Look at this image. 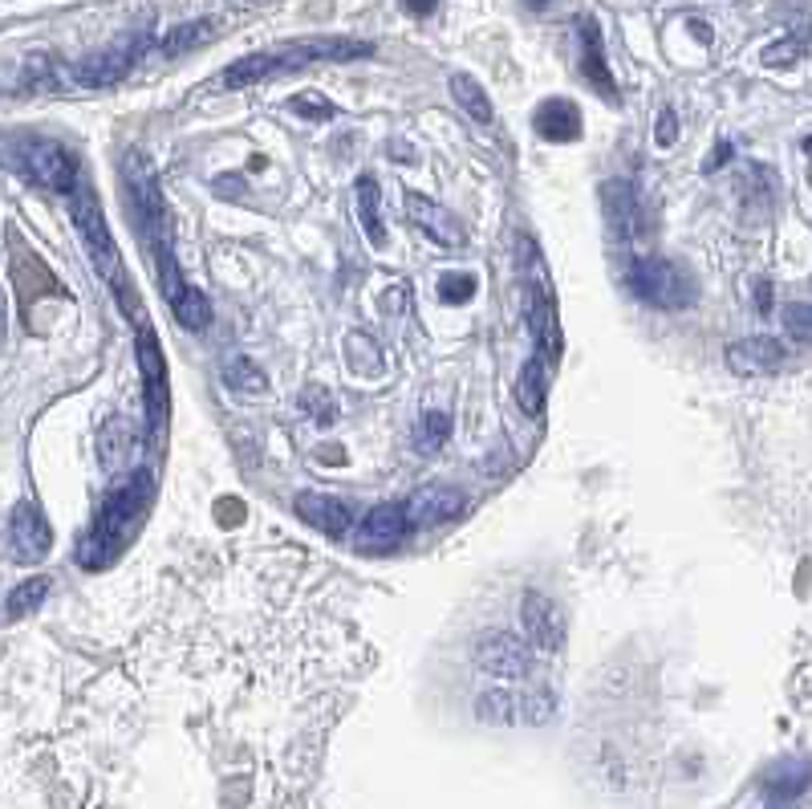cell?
Wrapping results in <instances>:
<instances>
[{
  "label": "cell",
  "mask_w": 812,
  "mask_h": 809,
  "mask_svg": "<svg viewBox=\"0 0 812 809\" xmlns=\"http://www.w3.org/2000/svg\"><path fill=\"white\" fill-rule=\"evenodd\" d=\"M273 74H285V65H281V53H249V57H240L224 70V74L215 77V86L220 90H244V86H256L264 77Z\"/></svg>",
  "instance_id": "obj_16"
},
{
  "label": "cell",
  "mask_w": 812,
  "mask_h": 809,
  "mask_svg": "<svg viewBox=\"0 0 812 809\" xmlns=\"http://www.w3.org/2000/svg\"><path fill=\"white\" fill-rule=\"evenodd\" d=\"M800 53H804V38H784V41H776V45H768L763 50V65H788V62H797Z\"/></svg>",
  "instance_id": "obj_35"
},
{
  "label": "cell",
  "mask_w": 812,
  "mask_h": 809,
  "mask_svg": "<svg viewBox=\"0 0 812 809\" xmlns=\"http://www.w3.org/2000/svg\"><path fill=\"white\" fill-rule=\"evenodd\" d=\"M150 496H155V481L150 472H135L126 484H118L106 501H102L98 517L89 525V533L77 545V561L86 569H106L114 557L123 554L126 542L135 537V529L143 525L150 508Z\"/></svg>",
  "instance_id": "obj_1"
},
{
  "label": "cell",
  "mask_w": 812,
  "mask_h": 809,
  "mask_svg": "<svg viewBox=\"0 0 812 809\" xmlns=\"http://www.w3.org/2000/svg\"><path fill=\"white\" fill-rule=\"evenodd\" d=\"M520 627H525V639L537 651L552 655V651H561L565 647V614L561 607L552 602L549 595H540V590H525L520 595Z\"/></svg>",
  "instance_id": "obj_6"
},
{
  "label": "cell",
  "mask_w": 812,
  "mask_h": 809,
  "mask_svg": "<svg viewBox=\"0 0 812 809\" xmlns=\"http://www.w3.org/2000/svg\"><path fill=\"white\" fill-rule=\"evenodd\" d=\"M220 29H224V21H215V17H203V21L179 25V29H171V33L162 38L159 53H162V57H179V53H188V50H200V45L215 41V33H220Z\"/></svg>",
  "instance_id": "obj_22"
},
{
  "label": "cell",
  "mask_w": 812,
  "mask_h": 809,
  "mask_svg": "<svg viewBox=\"0 0 812 809\" xmlns=\"http://www.w3.org/2000/svg\"><path fill=\"white\" fill-rule=\"evenodd\" d=\"M402 9L411 17H431L439 9V0H402Z\"/></svg>",
  "instance_id": "obj_38"
},
{
  "label": "cell",
  "mask_w": 812,
  "mask_h": 809,
  "mask_svg": "<svg viewBox=\"0 0 812 809\" xmlns=\"http://www.w3.org/2000/svg\"><path fill=\"white\" fill-rule=\"evenodd\" d=\"M407 220H411L414 228H423L426 237L435 244H443V249H463V228L460 220L443 208V203H435L431 196H419V191H407Z\"/></svg>",
  "instance_id": "obj_12"
},
{
  "label": "cell",
  "mask_w": 812,
  "mask_h": 809,
  "mask_svg": "<svg viewBox=\"0 0 812 809\" xmlns=\"http://www.w3.org/2000/svg\"><path fill=\"white\" fill-rule=\"evenodd\" d=\"M552 712H557V704H552V696H545V692H537V696H525L520 700V716H525V724H549Z\"/></svg>",
  "instance_id": "obj_34"
},
{
  "label": "cell",
  "mask_w": 812,
  "mask_h": 809,
  "mask_svg": "<svg viewBox=\"0 0 812 809\" xmlns=\"http://www.w3.org/2000/svg\"><path fill=\"white\" fill-rule=\"evenodd\" d=\"M520 700H525V696H513L508 687H492V692H479V696H475V721L500 724V728H508V724L525 721V716H520Z\"/></svg>",
  "instance_id": "obj_23"
},
{
  "label": "cell",
  "mask_w": 812,
  "mask_h": 809,
  "mask_svg": "<svg viewBox=\"0 0 812 809\" xmlns=\"http://www.w3.org/2000/svg\"><path fill=\"white\" fill-rule=\"evenodd\" d=\"M70 212H74L77 228H82V237H86V249H89V261L98 265V273L106 281H118V249H114V237L110 228H106V216H102L98 200H94V191L89 188H74L70 196Z\"/></svg>",
  "instance_id": "obj_3"
},
{
  "label": "cell",
  "mask_w": 812,
  "mask_h": 809,
  "mask_svg": "<svg viewBox=\"0 0 812 809\" xmlns=\"http://www.w3.org/2000/svg\"><path fill=\"white\" fill-rule=\"evenodd\" d=\"M9 549H13L17 561H41V557L53 549V529L50 521L41 517L38 505H17L13 517H9Z\"/></svg>",
  "instance_id": "obj_9"
},
{
  "label": "cell",
  "mask_w": 812,
  "mask_h": 809,
  "mask_svg": "<svg viewBox=\"0 0 812 809\" xmlns=\"http://www.w3.org/2000/svg\"><path fill=\"white\" fill-rule=\"evenodd\" d=\"M537 135L549 143H573L581 135V114L569 98H549L540 102L537 111Z\"/></svg>",
  "instance_id": "obj_15"
},
{
  "label": "cell",
  "mask_w": 812,
  "mask_h": 809,
  "mask_svg": "<svg viewBox=\"0 0 812 809\" xmlns=\"http://www.w3.org/2000/svg\"><path fill=\"white\" fill-rule=\"evenodd\" d=\"M126 452H130V428H126V419L123 416L106 419L98 431V464L106 472H118L126 464Z\"/></svg>",
  "instance_id": "obj_24"
},
{
  "label": "cell",
  "mask_w": 812,
  "mask_h": 809,
  "mask_svg": "<svg viewBox=\"0 0 812 809\" xmlns=\"http://www.w3.org/2000/svg\"><path fill=\"white\" fill-rule=\"evenodd\" d=\"M346 367L358 375V379H382V370H387V358H382V346H378L370 334L362 329H354L350 338H346Z\"/></svg>",
  "instance_id": "obj_19"
},
{
  "label": "cell",
  "mask_w": 812,
  "mask_h": 809,
  "mask_svg": "<svg viewBox=\"0 0 812 809\" xmlns=\"http://www.w3.org/2000/svg\"><path fill=\"white\" fill-rule=\"evenodd\" d=\"M460 508H463L460 488H451V484H423L407 501V525L411 529H435V525L455 517Z\"/></svg>",
  "instance_id": "obj_10"
},
{
  "label": "cell",
  "mask_w": 812,
  "mask_h": 809,
  "mask_svg": "<svg viewBox=\"0 0 812 809\" xmlns=\"http://www.w3.org/2000/svg\"><path fill=\"white\" fill-rule=\"evenodd\" d=\"M21 167H25V176L33 179V183H41V188H50V191L77 188L74 155L65 151V147H57V143H33V147H25Z\"/></svg>",
  "instance_id": "obj_7"
},
{
  "label": "cell",
  "mask_w": 812,
  "mask_h": 809,
  "mask_svg": "<svg viewBox=\"0 0 812 809\" xmlns=\"http://www.w3.org/2000/svg\"><path fill=\"white\" fill-rule=\"evenodd\" d=\"M472 293H475L472 273H443V277H439V297H443V302L463 305V302H472Z\"/></svg>",
  "instance_id": "obj_32"
},
{
  "label": "cell",
  "mask_w": 812,
  "mask_h": 809,
  "mask_svg": "<svg viewBox=\"0 0 812 809\" xmlns=\"http://www.w3.org/2000/svg\"><path fill=\"white\" fill-rule=\"evenodd\" d=\"M780 322H784V334L792 342H804V346H812V302H792L784 305V314H780Z\"/></svg>",
  "instance_id": "obj_29"
},
{
  "label": "cell",
  "mask_w": 812,
  "mask_h": 809,
  "mask_svg": "<svg viewBox=\"0 0 812 809\" xmlns=\"http://www.w3.org/2000/svg\"><path fill=\"white\" fill-rule=\"evenodd\" d=\"M138 370H143V391H147L150 435H159L162 423H167V363H162L150 329L138 334Z\"/></svg>",
  "instance_id": "obj_8"
},
{
  "label": "cell",
  "mask_w": 812,
  "mask_h": 809,
  "mask_svg": "<svg viewBox=\"0 0 812 809\" xmlns=\"http://www.w3.org/2000/svg\"><path fill=\"white\" fill-rule=\"evenodd\" d=\"M581 74L598 86L601 98H618V86H613V74L605 70V53H601V29L593 17H581Z\"/></svg>",
  "instance_id": "obj_14"
},
{
  "label": "cell",
  "mask_w": 812,
  "mask_h": 809,
  "mask_svg": "<svg viewBox=\"0 0 812 809\" xmlns=\"http://www.w3.org/2000/svg\"><path fill=\"white\" fill-rule=\"evenodd\" d=\"M297 517L309 525V529L325 533V537H346L350 533V521H354V508L338 496H325V493H297Z\"/></svg>",
  "instance_id": "obj_13"
},
{
  "label": "cell",
  "mask_w": 812,
  "mask_h": 809,
  "mask_svg": "<svg viewBox=\"0 0 812 809\" xmlns=\"http://www.w3.org/2000/svg\"><path fill=\"white\" fill-rule=\"evenodd\" d=\"M788 350L776 338H744L727 346V370L739 379H760L784 367Z\"/></svg>",
  "instance_id": "obj_11"
},
{
  "label": "cell",
  "mask_w": 812,
  "mask_h": 809,
  "mask_svg": "<svg viewBox=\"0 0 812 809\" xmlns=\"http://www.w3.org/2000/svg\"><path fill=\"white\" fill-rule=\"evenodd\" d=\"M171 314H176V322L183 329H203L212 322V305H208V297H203L200 290H188L176 305H171Z\"/></svg>",
  "instance_id": "obj_26"
},
{
  "label": "cell",
  "mask_w": 812,
  "mask_h": 809,
  "mask_svg": "<svg viewBox=\"0 0 812 809\" xmlns=\"http://www.w3.org/2000/svg\"><path fill=\"white\" fill-rule=\"evenodd\" d=\"M45 595H50V578H29V582H21L9 595V619H21L25 610H38L45 602Z\"/></svg>",
  "instance_id": "obj_28"
},
{
  "label": "cell",
  "mask_w": 812,
  "mask_h": 809,
  "mask_svg": "<svg viewBox=\"0 0 812 809\" xmlns=\"http://www.w3.org/2000/svg\"><path fill=\"white\" fill-rule=\"evenodd\" d=\"M288 111L309 118V123H329L338 114V106L329 98H321V94H297V98H288Z\"/></svg>",
  "instance_id": "obj_31"
},
{
  "label": "cell",
  "mask_w": 812,
  "mask_h": 809,
  "mask_svg": "<svg viewBox=\"0 0 812 809\" xmlns=\"http://www.w3.org/2000/svg\"><path fill=\"white\" fill-rule=\"evenodd\" d=\"M630 290L654 309H687L699 297V285L690 281L687 269H678L675 261L663 256H642L630 265Z\"/></svg>",
  "instance_id": "obj_2"
},
{
  "label": "cell",
  "mask_w": 812,
  "mask_h": 809,
  "mask_svg": "<svg viewBox=\"0 0 812 809\" xmlns=\"http://www.w3.org/2000/svg\"><path fill=\"white\" fill-rule=\"evenodd\" d=\"M804 785H809V769L804 765H788V769L776 773V781H768V789L776 797H797Z\"/></svg>",
  "instance_id": "obj_33"
},
{
  "label": "cell",
  "mask_w": 812,
  "mask_h": 809,
  "mask_svg": "<svg viewBox=\"0 0 812 809\" xmlns=\"http://www.w3.org/2000/svg\"><path fill=\"white\" fill-rule=\"evenodd\" d=\"M475 668L496 680H525L532 671V643L513 631H492L475 643Z\"/></svg>",
  "instance_id": "obj_5"
},
{
  "label": "cell",
  "mask_w": 812,
  "mask_h": 809,
  "mask_svg": "<svg viewBox=\"0 0 812 809\" xmlns=\"http://www.w3.org/2000/svg\"><path fill=\"white\" fill-rule=\"evenodd\" d=\"M411 529L407 525V505H378L370 508V517L362 525V542L370 545H394L402 542V533Z\"/></svg>",
  "instance_id": "obj_20"
},
{
  "label": "cell",
  "mask_w": 812,
  "mask_h": 809,
  "mask_svg": "<svg viewBox=\"0 0 812 809\" xmlns=\"http://www.w3.org/2000/svg\"><path fill=\"white\" fill-rule=\"evenodd\" d=\"M147 45H150L147 33L114 41L110 50L89 53L86 62L74 65V82H77V86H114V82H123V77L135 70V62L143 57V50H147Z\"/></svg>",
  "instance_id": "obj_4"
},
{
  "label": "cell",
  "mask_w": 812,
  "mask_h": 809,
  "mask_svg": "<svg viewBox=\"0 0 812 809\" xmlns=\"http://www.w3.org/2000/svg\"><path fill=\"white\" fill-rule=\"evenodd\" d=\"M451 435V416L447 411H426L419 419V443H423V452H439Z\"/></svg>",
  "instance_id": "obj_30"
},
{
  "label": "cell",
  "mask_w": 812,
  "mask_h": 809,
  "mask_svg": "<svg viewBox=\"0 0 812 809\" xmlns=\"http://www.w3.org/2000/svg\"><path fill=\"white\" fill-rule=\"evenodd\" d=\"M601 203H605V220H610L613 237H618V241H630V232H634V224H637L634 188L622 183V179H610V183L601 188Z\"/></svg>",
  "instance_id": "obj_17"
},
{
  "label": "cell",
  "mask_w": 812,
  "mask_h": 809,
  "mask_svg": "<svg viewBox=\"0 0 812 809\" xmlns=\"http://www.w3.org/2000/svg\"><path fill=\"white\" fill-rule=\"evenodd\" d=\"M224 379L232 391H244V395H261L264 387H268V379H264V370L252 363V358H232L224 370Z\"/></svg>",
  "instance_id": "obj_27"
},
{
  "label": "cell",
  "mask_w": 812,
  "mask_h": 809,
  "mask_svg": "<svg viewBox=\"0 0 812 809\" xmlns=\"http://www.w3.org/2000/svg\"><path fill=\"white\" fill-rule=\"evenodd\" d=\"M654 143H658V147H675L678 143V114L671 111V106H666L663 114H658V127H654Z\"/></svg>",
  "instance_id": "obj_36"
},
{
  "label": "cell",
  "mask_w": 812,
  "mask_h": 809,
  "mask_svg": "<svg viewBox=\"0 0 812 809\" xmlns=\"http://www.w3.org/2000/svg\"><path fill=\"white\" fill-rule=\"evenodd\" d=\"M545 399H549V370H545V358H528L520 367V379H516V403L525 416H540L545 411Z\"/></svg>",
  "instance_id": "obj_18"
},
{
  "label": "cell",
  "mask_w": 812,
  "mask_h": 809,
  "mask_svg": "<svg viewBox=\"0 0 812 809\" xmlns=\"http://www.w3.org/2000/svg\"><path fill=\"white\" fill-rule=\"evenodd\" d=\"M451 98L460 102L463 106V114H467V118H472V123H479V127H492V118H496V111H492V98H487L484 94V86H479V82H475L472 74H451Z\"/></svg>",
  "instance_id": "obj_21"
},
{
  "label": "cell",
  "mask_w": 812,
  "mask_h": 809,
  "mask_svg": "<svg viewBox=\"0 0 812 809\" xmlns=\"http://www.w3.org/2000/svg\"><path fill=\"white\" fill-rule=\"evenodd\" d=\"M305 407H309V416L317 419V423H334V399H329V391H305Z\"/></svg>",
  "instance_id": "obj_37"
},
{
  "label": "cell",
  "mask_w": 812,
  "mask_h": 809,
  "mask_svg": "<svg viewBox=\"0 0 812 809\" xmlns=\"http://www.w3.org/2000/svg\"><path fill=\"white\" fill-rule=\"evenodd\" d=\"M358 224H362V232L370 237V244H387V228H382V220H378V183L375 176H362L358 179Z\"/></svg>",
  "instance_id": "obj_25"
}]
</instances>
